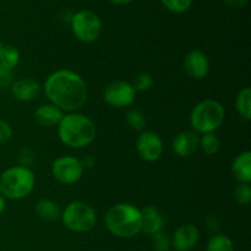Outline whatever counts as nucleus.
<instances>
[{
	"label": "nucleus",
	"mask_w": 251,
	"mask_h": 251,
	"mask_svg": "<svg viewBox=\"0 0 251 251\" xmlns=\"http://www.w3.org/2000/svg\"><path fill=\"white\" fill-rule=\"evenodd\" d=\"M162 5L173 14H184L189 11L193 5V0H161Z\"/></svg>",
	"instance_id": "nucleus-24"
},
{
	"label": "nucleus",
	"mask_w": 251,
	"mask_h": 251,
	"mask_svg": "<svg viewBox=\"0 0 251 251\" xmlns=\"http://www.w3.org/2000/svg\"><path fill=\"white\" fill-rule=\"evenodd\" d=\"M65 113L51 103L41 104L33 113V119L36 124L42 127L58 126Z\"/></svg>",
	"instance_id": "nucleus-16"
},
{
	"label": "nucleus",
	"mask_w": 251,
	"mask_h": 251,
	"mask_svg": "<svg viewBox=\"0 0 251 251\" xmlns=\"http://www.w3.org/2000/svg\"><path fill=\"white\" fill-rule=\"evenodd\" d=\"M36 186V176L28 167L12 166L0 174V195L5 200H22L31 195Z\"/></svg>",
	"instance_id": "nucleus-4"
},
{
	"label": "nucleus",
	"mask_w": 251,
	"mask_h": 251,
	"mask_svg": "<svg viewBox=\"0 0 251 251\" xmlns=\"http://www.w3.org/2000/svg\"><path fill=\"white\" fill-rule=\"evenodd\" d=\"M71 32L77 41L93 43L102 34L103 25L100 17L92 10H80L70 19Z\"/></svg>",
	"instance_id": "nucleus-7"
},
{
	"label": "nucleus",
	"mask_w": 251,
	"mask_h": 251,
	"mask_svg": "<svg viewBox=\"0 0 251 251\" xmlns=\"http://www.w3.org/2000/svg\"><path fill=\"white\" fill-rule=\"evenodd\" d=\"M58 137L65 146L81 150L90 146L97 136L95 122L82 113H65L56 126Z\"/></svg>",
	"instance_id": "nucleus-2"
},
{
	"label": "nucleus",
	"mask_w": 251,
	"mask_h": 251,
	"mask_svg": "<svg viewBox=\"0 0 251 251\" xmlns=\"http://www.w3.org/2000/svg\"><path fill=\"white\" fill-rule=\"evenodd\" d=\"M53 178L63 185H74L82 179L85 167L82 161L75 156H60L51 163Z\"/></svg>",
	"instance_id": "nucleus-8"
},
{
	"label": "nucleus",
	"mask_w": 251,
	"mask_h": 251,
	"mask_svg": "<svg viewBox=\"0 0 251 251\" xmlns=\"http://www.w3.org/2000/svg\"><path fill=\"white\" fill-rule=\"evenodd\" d=\"M184 69L194 80H202L210 74L211 64L208 56L199 49L188 51L184 58Z\"/></svg>",
	"instance_id": "nucleus-12"
},
{
	"label": "nucleus",
	"mask_w": 251,
	"mask_h": 251,
	"mask_svg": "<svg viewBox=\"0 0 251 251\" xmlns=\"http://www.w3.org/2000/svg\"><path fill=\"white\" fill-rule=\"evenodd\" d=\"M125 122L126 124L131 127L135 131H144L146 127V118H145L144 113H141L137 109H130L126 112L125 115Z\"/></svg>",
	"instance_id": "nucleus-23"
},
{
	"label": "nucleus",
	"mask_w": 251,
	"mask_h": 251,
	"mask_svg": "<svg viewBox=\"0 0 251 251\" xmlns=\"http://www.w3.org/2000/svg\"><path fill=\"white\" fill-rule=\"evenodd\" d=\"M109 1L115 5H120V6H123V5H129L130 2H132L134 0H109Z\"/></svg>",
	"instance_id": "nucleus-34"
},
{
	"label": "nucleus",
	"mask_w": 251,
	"mask_h": 251,
	"mask_svg": "<svg viewBox=\"0 0 251 251\" xmlns=\"http://www.w3.org/2000/svg\"><path fill=\"white\" fill-rule=\"evenodd\" d=\"M14 82V70L0 65V90L10 87Z\"/></svg>",
	"instance_id": "nucleus-28"
},
{
	"label": "nucleus",
	"mask_w": 251,
	"mask_h": 251,
	"mask_svg": "<svg viewBox=\"0 0 251 251\" xmlns=\"http://www.w3.org/2000/svg\"><path fill=\"white\" fill-rule=\"evenodd\" d=\"M153 76L150 73H141L135 77L132 86H134L135 91L136 92H145V91H149L150 88L153 86Z\"/></svg>",
	"instance_id": "nucleus-26"
},
{
	"label": "nucleus",
	"mask_w": 251,
	"mask_h": 251,
	"mask_svg": "<svg viewBox=\"0 0 251 251\" xmlns=\"http://www.w3.org/2000/svg\"><path fill=\"white\" fill-rule=\"evenodd\" d=\"M6 210V200L4 199V196L0 195V216L5 212Z\"/></svg>",
	"instance_id": "nucleus-33"
},
{
	"label": "nucleus",
	"mask_w": 251,
	"mask_h": 251,
	"mask_svg": "<svg viewBox=\"0 0 251 251\" xmlns=\"http://www.w3.org/2000/svg\"><path fill=\"white\" fill-rule=\"evenodd\" d=\"M2 46H4V44L1 43V41H0V50H1V48H2Z\"/></svg>",
	"instance_id": "nucleus-35"
},
{
	"label": "nucleus",
	"mask_w": 251,
	"mask_h": 251,
	"mask_svg": "<svg viewBox=\"0 0 251 251\" xmlns=\"http://www.w3.org/2000/svg\"><path fill=\"white\" fill-rule=\"evenodd\" d=\"M151 245L154 251H171V238L163 232L151 235Z\"/></svg>",
	"instance_id": "nucleus-27"
},
{
	"label": "nucleus",
	"mask_w": 251,
	"mask_h": 251,
	"mask_svg": "<svg viewBox=\"0 0 251 251\" xmlns=\"http://www.w3.org/2000/svg\"><path fill=\"white\" fill-rule=\"evenodd\" d=\"M12 134H14V131H12L11 125L5 120L0 119V145L9 142L11 140Z\"/></svg>",
	"instance_id": "nucleus-29"
},
{
	"label": "nucleus",
	"mask_w": 251,
	"mask_h": 251,
	"mask_svg": "<svg viewBox=\"0 0 251 251\" xmlns=\"http://www.w3.org/2000/svg\"><path fill=\"white\" fill-rule=\"evenodd\" d=\"M136 151L140 158L146 162H156L162 157L164 145L162 137L152 130H144L140 132L136 140Z\"/></svg>",
	"instance_id": "nucleus-10"
},
{
	"label": "nucleus",
	"mask_w": 251,
	"mask_h": 251,
	"mask_svg": "<svg viewBox=\"0 0 251 251\" xmlns=\"http://www.w3.org/2000/svg\"><path fill=\"white\" fill-rule=\"evenodd\" d=\"M206 251H234L232 239L225 234H213L206 245Z\"/></svg>",
	"instance_id": "nucleus-22"
},
{
	"label": "nucleus",
	"mask_w": 251,
	"mask_h": 251,
	"mask_svg": "<svg viewBox=\"0 0 251 251\" xmlns=\"http://www.w3.org/2000/svg\"><path fill=\"white\" fill-rule=\"evenodd\" d=\"M233 176L238 183L250 184L251 181V152L243 151L234 157L230 167Z\"/></svg>",
	"instance_id": "nucleus-17"
},
{
	"label": "nucleus",
	"mask_w": 251,
	"mask_h": 251,
	"mask_svg": "<svg viewBox=\"0 0 251 251\" xmlns=\"http://www.w3.org/2000/svg\"><path fill=\"white\" fill-rule=\"evenodd\" d=\"M34 212L37 217L48 222H54V221L60 220L61 210L55 201L50 199H41L34 205Z\"/></svg>",
	"instance_id": "nucleus-18"
},
{
	"label": "nucleus",
	"mask_w": 251,
	"mask_h": 251,
	"mask_svg": "<svg viewBox=\"0 0 251 251\" xmlns=\"http://www.w3.org/2000/svg\"><path fill=\"white\" fill-rule=\"evenodd\" d=\"M164 227V217L161 211L153 205L141 208V232L147 235H153L162 232Z\"/></svg>",
	"instance_id": "nucleus-15"
},
{
	"label": "nucleus",
	"mask_w": 251,
	"mask_h": 251,
	"mask_svg": "<svg viewBox=\"0 0 251 251\" xmlns=\"http://www.w3.org/2000/svg\"><path fill=\"white\" fill-rule=\"evenodd\" d=\"M42 90L48 102L64 113L78 112L85 107L88 98L87 85L83 77L69 69L51 73L44 81Z\"/></svg>",
	"instance_id": "nucleus-1"
},
{
	"label": "nucleus",
	"mask_w": 251,
	"mask_h": 251,
	"mask_svg": "<svg viewBox=\"0 0 251 251\" xmlns=\"http://www.w3.org/2000/svg\"><path fill=\"white\" fill-rule=\"evenodd\" d=\"M206 226H207L208 230H211V232H217L220 229V222L215 217H208L206 220Z\"/></svg>",
	"instance_id": "nucleus-32"
},
{
	"label": "nucleus",
	"mask_w": 251,
	"mask_h": 251,
	"mask_svg": "<svg viewBox=\"0 0 251 251\" xmlns=\"http://www.w3.org/2000/svg\"><path fill=\"white\" fill-rule=\"evenodd\" d=\"M200 240V230L193 223L181 225L174 230L171 238V244L174 251H190L198 245Z\"/></svg>",
	"instance_id": "nucleus-11"
},
{
	"label": "nucleus",
	"mask_w": 251,
	"mask_h": 251,
	"mask_svg": "<svg viewBox=\"0 0 251 251\" xmlns=\"http://www.w3.org/2000/svg\"><path fill=\"white\" fill-rule=\"evenodd\" d=\"M222 147V141L216 132H208V134L200 135V144L199 149L207 156H215L220 152Z\"/></svg>",
	"instance_id": "nucleus-20"
},
{
	"label": "nucleus",
	"mask_w": 251,
	"mask_h": 251,
	"mask_svg": "<svg viewBox=\"0 0 251 251\" xmlns=\"http://www.w3.org/2000/svg\"><path fill=\"white\" fill-rule=\"evenodd\" d=\"M199 144H200V135L198 132L194 130H184L174 137L172 149L176 156L188 158L198 151Z\"/></svg>",
	"instance_id": "nucleus-14"
},
{
	"label": "nucleus",
	"mask_w": 251,
	"mask_h": 251,
	"mask_svg": "<svg viewBox=\"0 0 251 251\" xmlns=\"http://www.w3.org/2000/svg\"><path fill=\"white\" fill-rule=\"evenodd\" d=\"M104 225L117 238L127 239L141 233V210L129 202H119L107 210Z\"/></svg>",
	"instance_id": "nucleus-3"
},
{
	"label": "nucleus",
	"mask_w": 251,
	"mask_h": 251,
	"mask_svg": "<svg viewBox=\"0 0 251 251\" xmlns=\"http://www.w3.org/2000/svg\"><path fill=\"white\" fill-rule=\"evenodd\" d=\"M136 91L131 82L124 80L112 81L103 90V100L114 108L130 107L136 100Z\"/></svg>",
	"instance_id": "nucleus-9"
},
{
	"label": "nucleus",
	"mask_w": 251,
	"mask_h": 251,
	"mask_svg": "<svg viewBox=\"0 0 251 251\" xmlns=\"http://www.w3.org/2000/svg\"><path fill=\"white\" fill-rule=\"evenodd\" d=\"M60 220L64 227L71 232L87 233L97 225V213L90 203L75 200L69 202L61 211Z\"/></svg>",
	"instance_id": "nucleus-6"
},
{
	"label": "nucleus",
	"mask_w": 251,
	"mask_h": 251,
	"mask_svg": "<svg viewBox=\"0 0 251 251\" xmlns=\"http://www.w3.org/2000/svg\"><path fill=\"white\" fill-rule=\"evenodd\" d=\"M235 109L244 122L251 120V88L244 87L235 98Z\"/></svg>",
	"instance_id": "nucleus-19"
},
{
	"label": "nucleus",
	"mask_w": 251,
	"mask_h": 251,
	"mask_svg": "<svg viewBox=\"0 0 251 251\" xmlns=\"http://www.w3.org/2000/svg\"><path fill=\"white\" fill-rule=\"evenodd\" d=\"M234 200L239 205L248 206L251 202V186L250 184L238 183L234 189Z\"/></svg>",
	"instance_id": "nucleus-25"
},
{
	"label": "nucleus",
	"mask_w": 251,
	"mask_h": 251,
	"mask_svg": "<svg viewBox=\"0 0 251 251\" xmlns=\"http://www.w3.org/2000/svg\"><path fill=\"white\" fill-rule=\"evenodd\" d=\"M10 92L19 102H32L41 95L42 86L33 78L22 77L12 82L10 86Z\"/></svg>",
	"instance_id": "nucleus-13"
},
{
	"label": "nucleus",
	"mask_w": 251,
	"mask_h": 251,
	"mask_svg": "<svg viewBox=\"0 0 251 251\" xmlns=\"http://www.w3.org/2000/svg\"><path fill=\"white\" fill-rule=\"evenodd\" d=\"M226 119L225 107L218 100L206 98L193 108L190 114L191 130L199 135L216 132Z\"/></svg>",
	"instance_id": "nucleus-5"
},
{
	"label": "nucleus",
	"mask_w": 251,
	"mask_h": 251,
	"mask_svg": "<svg viewBox=\"0 0 251 251\" xmlns=\"http://www.w3.org/2000/svg\"><path fill=\"white\" fill-rule=\"evenodd\" d=\"M223 4L232 9H242V7L247 6L249 0H222Z\"/></svg>",
	"instance_id": "nucleus-31"
},
{
	"label": "nucleus",
	"mask_w": 251,
	"mask_h": 251,
	"mask_svg": "<svg viewBox=\"0 0 251 251\" xmlns=\"http://www.w3.org/2000/svg\"><path fill=\"white\" fill-rule=\"evenodd\" d=\"M21 60V54L19 49L14 46H2L0 50V65L14 70Z\"/></svg>",
	"instance_id": "nucleus-21"
},
{
	"label": "nucleus",
	"mask_w": 251,
	"mask_h": 251,
	"mask_svg": "<svg viewBox=\"0 0 251 251\" xmlns=\"http://www.w3.org/2000/svg\"><path fill=\"white\" fill-rule=\"evenodd\" d=\"M19 162H20V166H24V167H28L31 166L32 163L34 162V153L31 149L28 147H25L20 151L19 154Z\"/></svg>",
	"instance_id": "nucleus-30"
}]
</instances>
